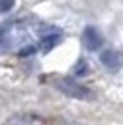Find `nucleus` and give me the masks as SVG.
<instances>
[{
  "instance_id": "39448f33",
  "label": "nucleus",
  "mask_w": 123,
  "mask_h": 125,
  "mask_svg": "<svg viewBox=\"0 0 123 125\" xmlns=\"http://www.w3.org/2000/svg\"><path fill=\"white\" fill-rule=\"evenodd\" d=\"M58 41H60V34H51V36H45L43 39H41V51H43V52L51 51L54 45H58Z\"/></svg>"
},
{
  "instance_id": "423d86ee",
  "label": "nucleus",
  "mask_w": 123,
  "mask_h": 125,
  "mask_svg": "<svg viewBox=\"0 0 123 125\" xmlns=\"http://www.w3.org/2000/svg\"><path fill=\"white\" fill-rule=\"evenodd\" d=\"M15 4V0H0V13H6V11H10Z\"/></svg>"
},
{
  "instance_id": "f257e3e1",
  "label": "nucleus",
  "mask_w": 123,
  "mask_h": 125,
  "mask_svg": "<svg viewBox=\"0 0 123 125\" xmlns=\"http://www.w3.org/2000/svg\"><path fill=\"white\" fill-rule=\"evenodd\" d=\"M54 84H56V88L60 90L63 95L73 97V99H92L93 97V94L86 88V86L75 82L73 78H58Z\"/></svg>"
},
{
  "instance_id": "20e7f679",
  "label": "nucleus",
  "mask_w": 123,
  "mask_h": 125,
  "mask_svg": "<svg viewBox=\"0 0 123 125\" xmlns=\"http://www.w3.org/2000/svg\"><path fill=\"white\" fill-rule=\"evenodd\" d=\"M101 62L106 65V67H110V69H114V67H118V63H119V58H118V54L114 51H102V54H101Z\"/></svg>"
},
{
  "instance_id": "7ed1b4c3",
  "label": "nucleus",
  "mask_w": 123,
  "mask_h": 125,
  "mask_svg": "<svg viewBox=\"0 0 123 125\" xmlns=\"http://www.w3.org/2000/svg\"><path fill=\"white\" fill-rule=\"evenodd\" d=\"M84 45H86V49H90V51H97L102 45L101 34H99L95 28H92V26H88L86 30H84Z\"/></svg>"
},
{
  "instance_id": "f03ea898",
  "label": "nucleus",
  "mask_w": 123,
  "mask_h": 125,
  "mask_svg": "<svg viewBox=\"0 0 123 125\" xmlns=\"http://www.w3.org/2000/svg\"><path fill=\"white\" fill-rule=\"evenodd\" d=\"M4 125H43V120L34 114H15L10 116Z\"/></svg>"
},
{
  "instance_id": "0eeeda50",
  "label": "nucleus",
  "mask_w": 123,
  "mask_h": 125,
  "mask_svg": "<svg viewBox=\"0 0 123 125\" xmlns=\"http://www.w3.org/2000/svg\"><path fill=\"white\" fill-rule=\"evenodd\" d=\"M86 71H88V65L84 62H80L77 65V69H75V73H77V75H82V73H86Z\"/></svg>"
}]
</instances>
